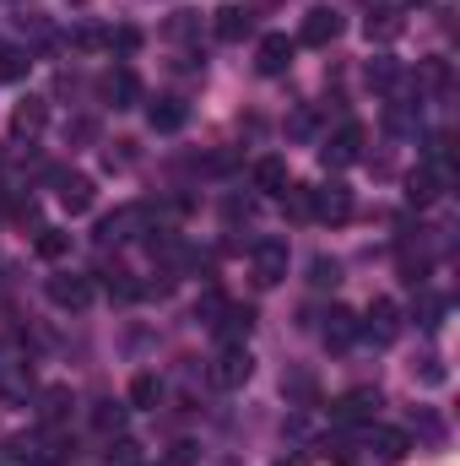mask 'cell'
I'll return each mask as SVG.
<instances>
[{
    "label": "cell",
    "mask_w": 460,
    "mask_h": 466,
    "mask_svg": "<svg viewBox=\"0 0 460 466\" xmlns=\"http://www.w3.org/2000/svg\"><path fill=\"white\" fill-rule=\"evenodd\" d=\"M249 374H255V358H249V348H223L217 358H212V369H206L212 390H238Z\"/></svg>",
    "instance_id": "1"
},
{
    "label": "cell",
    "mask_w": 460,
    "mask_h": 466,
    "mask_svg": "<svg viewBox=\"0 0 460 466\" xmlns=\"http://www.w3.org/2000/svg\"><path fill=\"white\" fill-rule=\"evenodd\" d=\"M249 266H255V282H260V288H276V282L287 277V244H282V238H260V244L249 249Z\"/></svg>",
    "instance_id": "2"
},
{
    "label": "cell",
    "mask_w": 460,
    "mask_h": 466,
    "mask_svg": "<svg viewBox=\"0 0 460 466\" xmlns=\"http://www.w3.org/2000/svg\"><path fill=\"white\" fill-rule=\"evenodd\" d=\"M445 185H450V168H445V163H423V168H412V179H406V201H412V207H434V201L445 196Z\"/></svg>",
    "instance_id": "3"
},
{
    "label": "cell",
    "mask_w": 460,
    "mask_h": 466,
    "mask_svg": "<svg viewBox=\"0 0 460 466\" xmlns=\"http://www.w3.org/2000/svg\"><path fill=\"white\" fill-rule=\"evenodd\" d=\"M309 218H320V223H346V218H352V190H346V185H320V190H309Z\"/></svg>",
    "instance_id": "4"
},
{
    "label": "cell",
    "mask_w": 460,
    "mask_h": 466,
    "mask_svg": "<svg viewBox=\"0 0 460 466\" xmlns=\"http://www.w3.org/2000/svg\"><path fill=\"white\" fill-rule=\"evenodd\" d=\"M293 49H298V44H293L287 33H265L260 49H255V71H260V76H282V71L293 66Z\"/></svg>",
    "instance_id": "5"
},
{
    "label": "cell",
    "mask_w": 460,
    "mask_h": 466,
    "mask_svg": "<svg viewBox=\"0 0 460 466\" xmlns=\"http://www.w3.org/2000/svg\"><path fill=\"white\" fill-rule=\"evenodd\" d=\"M49 304L55 309H87L93 304V277H76V271L49 277Z\"/></svg>",
    "instance_id": "6"
},
{
    "label": "cell",
    "mask_w": 460,
    "mask_h": 466,
    "mask_svg": "<svg viewBox=\"0 0 460 466\" xmlns=\"http://www.w3.org/2000/svg\"><path fill=\"white\" fill-rule=\"evenodd\" d=\"M374 412H379V390H374V385L346 390L342 401L331 407V418H336V423H374Z\"/></svg>",
    "instance_id": "7"
},
{
    "label": "cell",
    "mask_w": 460,
    "mask_h": 466,
    "mask_svg": "<svg viewBox=\"0 0 460 466\" xmlns=\"http://www.w3.org/2000/svg\"><path fill=\"white\" fill-rule=\"evenodd\" d=\"M363 141H368L363 125H342V130L325 141V163H331V168H352V163H363Z\"/></svg>",
    "instance_id": "8"
},
{
    "label": "cell",
    "mask_w": 460,
    "mask_h": 466,
    "mask_svg": "<svg viewBox=\"0 0 460 466\" xmlns=\"http://www.w3.org/2000/svg\"><path fill=\"white\" fill-rule=\"evenodd\" d=\"M212 331L223 337V348H244V337L255 331V309L249 304H223V315L212 320Z\"/></svg>",
    "instance_id": "9"
},
{
    "label": "cell",
    "mask_w": 460,
    "mask_h": 466,
    "mask_svg": "<svg viewBox=\"0 0 460 466\" xmlns=\"http://www.w3.org/2000/svg\"><path fill=\"white\" fill-rule=\"evenodd\" d=\"M336 33H342V16H336L331 5H315V11L304 16V27H298V44H309V49H325Z\"/></svg>",
    "instance_id": "10"
},
{
    "label": "cell",
    "mask_w": 460,
    "mask_h": 466,
    "mask_svg": "<svg viewBox=\"0 0 460 466\" xmlns=\"http://www.w3.org/2000/svg\"><path fill=\"white\" fill-rule=\"evenodd\" d=\"M93 201H98V185H93L87 174H65V179H60V207H65L71 218L93 212Z\"/></svg>",
    "instance_id": "11"
},
{
    "label": "cell",
    "mask_w": 460,
    "mask_h": 466,
    "mask_svg": "<svg viewBox=\"0 0 460 466\" xmlns=\"http://www.w3.org/2000/svg\"><path fill=\"white\" fill-rule=\"evenodd\" d=\"M374 342H395V331H401V309L390 304V299H374L368 304V320H357Z\"/></svg>",
    "instance_id": "12"
},
{
    "label": "cell",
    "mask_w": 460,
    "mask_h": 466,
    "mask_svg": "<svg viewBox=\"0 0 460 466\" xmlns=\"http://www.w3.org/2000/svg\"><path fill=\"white\" fill-rule=\"evenodd\" d=\"M44 125H49V104H44V98H22V104L11 109V130H16V136H38Z\"/></svg>",
    "instance_id": "13"
},
{
    "label": "cell",
    "mask_w": 460,
    "mask_h": 466,
    "mask_svg": "<svg viewBox=\"0 0 460 466\" xmlns=\"http://www.w3.org/2000/svg\"><path fill=\"white\" fill-rule=\"evenodd\" d=\"M141 223H146V207H119L115 218H104L98 238L104 244H119V238H130V228H141Z\"/></svg>",
    "instance_id": "14"
},
{
    "label": "cell",
    "mask_w": 460,
    "mask_h": 466,
    "mask_svg": "<svg viewBox=\"0 0 460 466\" xmlns=\"http://www.w3.org/2000/svg\"><path fill=\"white\" fill-rule=\"evenodd\" d=\"M287 185H293V179H287V163H282V157H260V163H255V190H260V196H282Z\"/></svg>",
    "instance_id": "15"
},
{
    "label": "cell",
    "mask_w": 460,
    "mask_h": 466,
    "mask_svg": "<svg viewBox=\"0 0 460 466\" xmlns=\"http://www.w3.org/2000/svg\"><path fill=\"white\" fill-rule=\"evenodd\" d=\"M104 87H109L115 109H135V104H141V76H135V71H125V66L109 71V82H104Z\"/></svg>",
    "instance_id": "16"
},
{
    "label": "cell",
    "mask_w": 460,
    "mask_h": 466,
    "mask_svg": "<svg viewBox=\"0 0 460 466\" xmlns=\"http://www.w3.org/2000/svg\"><path fill=\"white\" fill-rule=\"evenodd\" d=\"M357 331H363V326H357L352 309H331V315H325V342H331V348H352Z\"/></svg>",
    "instance_id": "17"
},
{
    "label": "cell",
    "mask_w": 460,
    "mask_h": 466,
    "mask_svg": "<svg viewBox=\"0 0 460 466\" xmlns=\"http://www.w3.org/2000/svg\"><path fill=\"white\" fill-rule=\"evenodd\" d=\"M146 125L163 130V136H174V130L185 125V104H179V98H157V104L146 109Z\"/></svg>",
    "instance_id": "18"
},
{
    "label": "cell",
    "mask_w": 460,
    "mask_h": 466,
    "mask_svg": "<svg viewBox=\"0 0 460 466\" xmlns=\"http://www.w3.org/2000/svg\"><path fill=\"white\" fill-rule=\"evenodd\" d=\"M212 27H217V38H223V44H238V38L249 33V11H244V5H223Z\"/></svg>",
    "instance_id": "19"
},
{
    "label": "cell",
    "mask_w": 460,
    "mask_h": 466,
    "mask_svg": "<svg viewBox=\"0 0 460 466\" xmlns=\"http://www.w3.org/2000/svg\"><path fill=\"white\" fill-rule=\"evenodd\" d=\"M368 445H374V451H379V461H401V456H406V451H412V445H406V434H401V429H374V434H368Z\"/></svg>",
    "instance_id": "20"
},
{
    "label": "cell",
    "mask_w": 460,
    "mask_h": 466,
    "mask_svg": "<svg viewBox=\"0 0 460 466\" xmlns=\"http://www.w3.org/2000/svg\"><path fill=\"white\" fill-rule=\"evenodd\" d=\"M44 260H65L71 255V233L65 228H38V244H33Z\"/></svg>",
    "instance_id": "21"
},
{
    "label": "cell",
    "mask_w": 460,
    "mask_h": 466,
    "mask_svg": "<svg viewBox=\"0 0 460 466\" xmlns=\"http://www.w3.org/2000/svg\"><path fill=\"white\" fill-rule=\"evenodd\" d=\"M157 396H163V380L157 374H135L130 380V407H157Z\"/></svg>",
    "instance_id": "22"
},
{
    "label": "cell",
    "mask_w": 460,
    "mask_h": 466,
    "mask_svg": "<svg viewBox=\"0 0 460 466\" xmlns=\"http://www.w3.org/2000/svg\"><path fill=\"white\" fill-rule=\"evenodd\" d=\"M363 76H368V87H379V93H385V87H395V76H401V71H395V60H390V55H374Z\"/></svg>",
    "instance_id": "23"
},
{
    "label": "cell",
    "mask_w": 460,
    "mask_h": 466,
    "mask_svg": "<svg viewBox=\"0 0 460 466\" xmlns=\"http://www.w3.org/2000/svg\"><path fill=\"white\" fill-rule=\"evenodd\" d=\"M93 429H98V434H119V429H125V407H119V401H98V407H93Z\"/></svg>",
    "instance_id": "24"
},
{
    "label": "cell",
    "mask_w": 460,
    "mask_h": 466,
    "mask_svg": "<svg viewBox=\"0 0 460 466\" xmlns=\"http://www.w3.org/2000/svg\"><path fill=\"white\" fill-rule=\"evenodd\" d=\"M27 49H0V82H22L27 76Z\"/></svg>",
    "instance_id": "25"
},
{
    "label": "cell",
    "mask_w": 460,
    "mask_h": 466,
    "mask_svg": "<svg viewBox=\"0 0 460 466\" xmlns=\"http://www.w3.org/2000/svg\"><path fill=\"white\" fill-rule=\"evenodd\" d=\"M412 434L428 440V445H439V440H445V423H439L434 412H417V418H412Z\"/></svg>",
    "instance_id": "26"
},
{
    "label": "cell",
    "mask_w": 460,
    "mask_h": 466,
    "mask_svg": "<svg viewBox=\"0 0 460 466\" xmlns=\"http://www.w3.org/2000/svg\"><path fill=\"white\" fill-rule=\"evenodd\" d=\"M336 277H342V266H336V260H325V255L309 266V282H315V288H336Z\"/></svg>",
    "instance_id": "27"
},
{
    "label": "cell",
    "mask_w": 460,
    "mask_h": 466,
    "mask_svg": "<svg viewBox=\"0 0 460 466\" xmlns=\"http://www.w3.org/2000/svg\"><path fill=\"white\" fill-rule=\"evenodd\" d=\"M417 320H423V326L434 331V326L445 320V299H434V293H423V299H417Z\"/></svg>",
    "instance_id": "28"
},
{
    "label": "cell",
    "mask_w": 460,
    "mask_h": 466,
    "mask_svg": "<svg viewBox=\"0 0 460 466\" xmlns=\"http://www.w3.org/2000/svg\"><path fill=\"white\" fill-rule=\"evenodd\" d=\"M109 299H119V304H130V299H141V282H130L125 271H115V277H109Z\"/></svg>",
    "instance_id": "29"
},
{
    "label": "cell",
    "mask_w": 460,
    "mask_h": 466,
    "mask_svg": "<svg viewBox=\"0 0 460 466\" xmlns=\"http://www.w3.org/2000/svg\"><path fill=\"white\" fill-rule=\"evenodd\" d=\"M395 33H401L395 11H379V16H368V38H395Z\"/></svg>",
    "instance_id": "30"
},
{
    "label": "cell",
    "mask_w": 460,
    "mask_h": 466,
    "mask_svg": "<svg viewBox=\"0 0 460 466\" xmlns=\"http://www.w3.org/2000/svg\"><path fill=\"white\" fill-rule=\"evenodd\" d=\"M71 44H76V49H109V33H104V27H76Z\"/></svg>",
    "instance_id": "31"
},
{
    "label": "cell",
    "mask_w": 460,
    "mask_h": 466,
    "mask_svg": "<svg viewBox=\"0 0 460 466\" xmlns=\"http://www.w3.org/2000/svg\"><path fill=\"white\" fill-rule=\"evenodd\" d=\"M65 407H71V390H44V418H49V423H60Z\"/></svg>",
    "instance_id": "32"
},
{
    "label": "cell",
    "mask_w": 460,
    "mask_h": 466,
    "mask_svg": "<svg viewBox=\"0 0 460 466\" xmlns=\"http://www.w3.org/2000/svg\"><path fill=\"white\" fill-rule=\"evenodd\" d=\"M109 49H119V55H135V49H141V33H135V27H115V33H109Z\"/></svg>",
    "instance_id": "33"
},
{
    "label": "cell",
    "mask_w": 460,
    "mask_h": 466,
    "mask_svg": "<svg viewBox=\"0 0 460 466\" xmlns=\"http://www.w3.org/2000/svg\"><path fill=\"white\" fill-rule=\"evenodd\" d=\"M109 461H119V466H141V456H135V440H115Z\"/></svg>",
    "instance_id": "34"
},
{
    "label": "cell",
    "mask_w": 460,
    "mask_h": 466,
    "mask_svg": "<svg viewBox=\"0 0 460 466\" xmlns=\"http://www.w3.org/2000/svg\"><path fill=\"white\" fill-rule=\"evenodd\" d=\"M423 82H428V87H445V82H450V66H445V60H428V66H423Z\"/></svg>",
    "instance_id": "35"
},
{
    "label": "cell",
    "mask_w": 460,
    "mask_h": 466,
    "mask_svg": "<svg viewBox=\"0 0 460 466\" xmlns=\"http://www.w3.org/2000/svg\"><path fill=\"white\" fill-rule=\"evenodd\" d=\"M217 315H223V293H206V299H201V320H206V326H212V320H217Z\"/></svg>",
    "instance_id": "36"
},
{
    "label": "cell",
    "mask_w": 460,
    "mask_h": 466,
    "mask_svg": "<svg viewBox=\"0 0 460 466\" xmlns=\"http://www.w3.org/2000/svg\"><path fill=\"white\" fill-rule=\"evenodd\" d=\"M174 466H195V445H174Z\"/></svg>",
    "instance_id": "37"
},
{
    "label": "cell",
    "mask_w": 460,
    "mask_h": 466,
    "mask_svg": "<svg viewBox=\"0 0 460 466\" xmlns=\"http://www.w3.org/2000/svg\"><path fill=\"white\" fill-rule=\"evenodd\" d=\"M33 466H60V461H33Z\"/></svg>",
    "instance_id": "38"
},
{
    "label": "cell",
    "mask_w": 460,
    "mask_h": 466,
    "mask_svg": "<svg viewBox=\"0 0 460 466\" xmlns=\"http://www.w3.org/2000/svg\"><path fill=\"white\" fill-rule=\"evenodd\" d=\"M71 5H82V0H71Z\"/></svg>",
    "instance_id": "39"
}]
</instances>
